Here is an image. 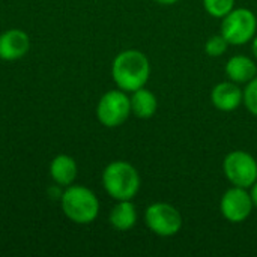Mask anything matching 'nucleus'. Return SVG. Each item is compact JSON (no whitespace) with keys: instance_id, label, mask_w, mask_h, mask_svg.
<instances>
[{"instance_id":"6e6552de","label":"nucleus","mask_w":257,"mask_h":257,"mask_svg":"<svg viewBox=\"0 0 257 257\" xmlns=\"http://www.w3.org/2000/svg\"><path fill=\"white\" fill-rule=\"evenodd\" d=\"M254 205L247 188L236 187V185L229 188L223 194L221 202H220V211L223 217L230 223L245 221L250 217Z\"/></svg>"},{"instance_id":"dca6fc26","label":"nucleus","mask_w":257,"mask_h":257,"mask_svg":"<svg viewBox=\"0 0 257 257\" xmlns=\"http://www.w3.org/2000/svg\"><path fill=\"white\" fill-rule=\"evenodd\" d=\"M227 47H229V42L226 41V38L221 33L214 35L205 42V53L211 57H218L227 51Z\"/></svg>"},{"instance_id":"0eeeda50","label":"nucleus","mask_w":257,"mask_h":257,"mask_svg":"<svg viewBox=\"0 0 257 257\" xmlns=\"http://www.w3.org/2000/svg\"><path fill=\"white\" fill-rule=\"evenodd\" d=\"M223 170L232 185L251 188L257 181L256 158L245 151H233L226 155Z\"/></svg>"},{"instance_id":"aec40b11","label":"nucleus","mask_w":257,"mask_h":257,"mask_svg":"<svg viewBox=\"0 0 257 257\" xmlns=\"http://www.w3.org/2000/svg\"><path fill=\"white\" fill-rule=\"evenodd\" d=\"M251 50H253V54H254V57L257 59V33H256V36L253 38V45H251Z\"/></svg>"},{"instance_id":"20e7f679","label":"nucleus","mask_w":257,"mask_h":257,"mask_svg":"<svg viewBox=\"0 0 257 257\" xmlns=\"http://www.w3.org/2000/svg\"><path fill=\"white\" fill-rule=\"evenodd\" d=\"M257 33V18L247 8H233L221 21V35L229 45H244Z\"/></svg>"},{"instance_id":"7ed1b4c3","label":"nucleus","mask_w":257,"mask_h":257,"mask_svg":"<svg viewBox=\"0 0 257 257\" xmlns=\"http://www.w3.org/2000/svg\"><path fill=\"white\" fill-rule=\"evenodd\" d=\"M62 211L75 224H90L99 214V200L92 190L83 185H68L60 197Z\"/></svg>"},{"instance_id":"423d86ee","label":"nucleus","mask_w":257,"mask_h":257,"mask_svg":"<svg viewBox=\"0 0 257 257\" xmlns=\"http://www.w3.org/2000/svg\"><path fill=\"white\" fill-rule=\"evenodd\" d=\"M145 223L155 235L169 238L182 229V215L173 205L158 202L146 208Z\"/></svg>"},{"instance_id":"f3484780","label":"nucleus","mask_w":257,"mask_h":257,"mask_svg":"<svg viewBox=\"0 0 257 257\" xmlns=\"http://www.w3.org/2000/svg\"><path fill=\"white\" fill-rule=\"evenodd\" d=\"M242 92H244L242 102H244L245 108L253 116H257V77L247 83V86Z\"/></svg>"},{"instance_id":"9d476101","label":"nucleus","mask_w":257,"mask_h":257,"mask_svg":"<svg viewBox=\"0 0 257 257\" xmlns=\"http://www.w3.org/2000/svg\"><path fill=\"white\" fill-rule=\"evenodd\" d=\"M244 92L233 81H221L214 86L211 92V101L215 108L221 111H233L242 104Z\"/></svg>"},{"instance_id":"f03ea898","label":"nucleus","mask_w":257,"mask_h":257,"mask_svg":"<svg viewBox=\"0 0 257 257\" xmlns=\"http://www.w3.org/2000/svg\"><path fill=\"white\" fill-rule=\"evenodd\" d=\"M102 185L114 200H133L140 190V175L128 161H111L102 172Z\"/></svg>"},{"instance_id":"1a4fd4ad","label":"nucleus","mask_w":257,"mask_h":257,"mask_svg":"<svg viewBox=\"0 0 257 257\" xmlns=\"http://www.w3.org/2000/svg\"><path fill=\"white\" fill-rule=\"evenodd\" d=\"M30 48L29 35L20 29H9L0 35V59L18 60L27 54Z\"/></svg>"},{"instance_id":"ddd939ff","label":"nucleus","mask_w":257,"mask_h":257,"mask_svg":"<svg viewBox=\"0 0 257 257\" xmlns=\"http://www.w3.org/2000/svg\"><path fill=\"white\" fill-rule=\"evenodd\" d=\"M110 224L120 232H126L133 229L137 223V211L131 200H119L108 217Z\"/></svg>"},{"instance_id":"a211bd4d","label":"nucleus","mask_w":257,"mask_h":257,"mask_svg":"<svg viewBox=\"0 0 257 257\" xmlns=\"http://www.w3.org/2000/svg\"><path fill=\"white\" fill-rule=\"evenodd\" d=\"M250 196H251V200H253V205L257 208V181L251 185V191H250Z\"/></svg>"},{"instance_id":"6ab92c4d","label":"nucleus","mask_w":257,"mask_h":257,"mask_svg":"<svg viewBox=\"0 0 257 257\" xmlns=\"http://www.w3.org/2000/svg\"><path fill=\"white\" fill-rule=\"evenodd\" d=\"M157 3H160V5H164V6H169V5H175V3H178L179 0H155Z\"/></svg>"},{"instance_id":"39448f33","label":"nucleus","mask_w":257,"mask_h":257,"mask_svg":"<svg viewBox=\"0 0 257 257\" xmlns=\"http://www.w3.org/2000/svg\"><path fill=\"white\" fill-rule=\"evenodd\" d=\"M131 114V99L122 89L105 92L96 105V117L107 128H117Z\"/></svg>"},{"instance_id":"9b49d317","label":"nucleus","mask_w":257,"mask_h":257,"mask_svg":"<svg viewBox=\"0 0 257 257\" xmlns=\"http://www.w3.org/2000/svg\"><path fill=\"white\" fill-rule=\"evenodd\" d=\"M77 170L78 169H77L75 160L69 155H65V154L54 157L51 164H50L51 179L59 187H68V185L74 184V181L77 178Z\"/></svg>"},{"instance_id":"2eb2a0df","label":"nucleus","mask_w":257,"mask_h":257,"mask_svg":"<svg viewBox=\"0 0 257 257\" xmlns=\"http://www.w3.org/2000/svg\"><path fill=\"white\" fill-rule=\"evenodd\" d=\"M203 8L211 17L223 18L235 8V0H203Z\"/></svg>"},{"instance_id":"f8f14e48","label":"nucleus","mask_w":257,"mask_h":257,"mask_svg":"<svg viewBox=\"0 0 257 257\" xmlns=\"http://www.w3.org/2000/svg\"><path fill=\"white\" fill-rule=\"evenodd\" d=\"M226 75L233 83H248L257 75V65L253 59L238 54L227 60L226 63Z\"/></svg>"},{"instance_id":"4468645a","label":"nucleus","mask_w":257,"mask_h":257,"mask_svg":"<svg viewBox=\"0 0 257 257\" xmlns=\"http://www.w3.org/2000/svg\"><path fill=\"white\" fill-rule=\"evenodd\" d=\"M131 93H133V96L130 98L131 99V113L134 116H137L140 119H149L157 113L158 101H157V96L151 90L140 87Z\"/></svg>"},{"instance_id":"f257e3e1","label":"nucleus","mask_w":257,"mask_h":257,"mask_svg":"<svg viewBox=\"0 0 257 257\" xmlns=\"http://www.w3.org/2000/svg\"><path fill=\"white\" fill-rule=\"evenodd\" d=\"M111 77L116 86L125 92H134L145 87L151 77L149 59L139 50L120 51L113 60Z\"/></svg>"}]
</instances>
